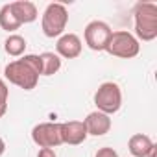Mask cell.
<instances>
[{
  "instance_id": "1",
  "label": "cell",
  "mask_w": 157,
  "mask_h": 157,
  "mask_svg": "<svg viewBox=\"0 0 157 157\" xmlns=\"http://www.w3.org/2000/svg\"><path fill=\"white\" fill-rule=\"evenodd\" d=\"M6 80L24 91H32L39 83L41 76V59L37 54H24L21 59H15L4 68Z\"/></svg>"
},
{
  "instance_id": "2",
  "label": "cell",
  "mask_w": 157,
  "mask_h": 157,
  "mask_svg": "<svg viewBox=\"0 0 157 157\" xmlns=\"http://www.w3.org/2000/svg\"><path fill=\"white\" fill-rule=\"evenodd\" d=\"M135 21V39L150 43L157 37V4L153 2H139L133 8Z\"/></svg>"
},
{
  "instance_id": "3",
  "label": "cell",
  "mask_w": 157,
  "mask_h": 157,
  "mask_svg": "<svg viewBox=\"0 0 157 157\" xmlns=\"http://www.w3.org/2000/svg\"><path fill=\"white\" fill-rule=\"evenodd\" d=\"M68 24V11L63 4L59 2H52L46 6L43 17H41V28L43 33L48 39L54 37H61L65 33V28Z\"/></svg>"
},
{
  "instance_id": "4",
  "label": "cell",
  "mask_w": 157,
  "mask_h": 157,
  "mask_svg": "<svg viewBox=\"0 0 157 157\" xmlns=\"http://www.w3.org/2000/svg\"><path fill=\"white\" fill-rule=\"evenodd\" d=\"M105 52L115 56V57H122V59H131L135 56H139L140 52V43L135 39L133 33L126 32V30H117L111 33Z\"/></svg>"
},
{
  "instance_id": "5",
  "label": "cell",
  "mask_w": 157,
  "mask_h": 157,
  "mask_svg": "<svg viewBox=\"0 0 157 157\" xmlns=\"http://www.w3.org/2000/svg\"><path fill=\"white\" fill-rule=\"evenodd\" d=\"M94 105L96 111L105 115H115L122 107V91L115 82H104L94 93Z\"/></svg>"
},
{
  "instance_id": "6",
  "label": "cell",
  "mask_w": 157,
  "mask_h": 157,
  "mask_svg": "<svg viewBox=\"0 0 157 157\" xmlns=\"http://www.w3.org/2000/svg\"><path fill=\"white\" fill-rule=\"evenodd\" d=\"M32 140L39 148H57L61 140V122H41L32 129Z\"/></svg>"
},
{
  "instance_id": "7",
  "label": "cell",
  "mask_w": 157,
  "mask_h": 157,
  "mask_svg": "<svg viewBox=\"0 0 157 157\" xmlns=\"http://www.w3.org/2000/svg\"><path fill=\"white\" fill-rule=\"evenodd\" d=\"M111 33H113V30H111V26L107 22H104V21H91L85 26V32H83L85 44L91 50H94V52H104Z\"/></svg>"
},
{
  "instance_id": "8",
  "label": "cell",
  "mask_w": 157,
  "mask_h": 157,
  "mask_svg": "<svg viewBox=\"0 0 157 157\" xmlns=\"http://www.w3.org/2000/svg\"><path fill=\"white\" fill-rule=\"evenodd\" d=\"M87 137L89 135H87V128H85L83 120L61 122V140H63V144L78 146V144H83Z\"/></svg>"
},
{
  "instance_id": "9",
  "label": "cell",
  "mask_w": 157,
  "mask_h": 157,
  "mask_svg": "<svg viewBox=\"0 0 157 157\" xmlns=\"http://www.w3.org/2000/svg\"><path fill=\"white\" fill-rule=\"evenodd\" d=\"M83 50V43L76 33H63L61 37H57L56 43V54L59 57L65 59H76Z\"/></svg>"
},
{
  "instance_id": "10",
  "label": "cell",
  "mask_w": 157,
  "mask_h": 157,
  "mask_svg": "<svg viewBox=\"0 0 157 157\" xmlns=\"http://www.w3.org/2000/svg\"><path fill=\"white\" fill-rule=\"evenodd\" d=\"M83 124L87 128V135H93V137H102L105 133L111 131V117L105 115V113H100V111H93L87 115V118H83Z\"/></svg>"
},
{
  "instance_id": "11",
  "label": "cell",
  "mask_w": 157,
  "mask_h": 157,
  "mask_svg": "<svg viewBox=\"0 0 157 157\" xmlns=\"http://www.w3.org/2000/svg\"><path fill=\"white\" fill-rule=\"evenodd\" d=\"M10 6H11V11L21 24H32L39 17L35 4L30 2V0H17V2H11Z\"/></svg>"
},
{
  "instance_id": "12",
  "label": "cell",
  "mask_w": 157,
  "mask_h": 157,
  "mask_svg": "<svg viewBox=\"0 0 157 157\" xmlns=\"http://www.w3.org/2000/svg\"><path fill=\"white\" fill-rule=\"evenodd\" d=\"M153 148V140L144 133H135L128 140V150L133 157H146Z\"/></svg>"
},
{
  "instance_id": "13",
  "label": "cell",
  "mask_w": 157,
  "mask_h": 157,
  "mask_svg": "<svg viewBox=\"0 0 157 157\" xmlns=\"http://www.w3.org/2000/svg\"><path fill=\"white\" fill-rule=\"evenodd\" d=\"M41 59V76H54L61 68V57L54 52H43L39 54Z\"/></svg>"
},
{
  "instance_id": "14",
  "label": "cell",
  "mask_w": 157,
  "mask_h": 157,
  "mask_svg": "<svg viewBox=\"0 0 157 157\" xmlns=\"http://www.w3.org/2000/svg\"><path fill=\"white\" fill-rule=\"evenodd\" d=\"M26 46H28L26 44V39L22 35H19V33H11L4 41V50L11 57H22L24 52H26Z\"/></svg>"
},
{
  "instance_id": "15",
  "label": "cell",
  "mask_w": 157,
  "mask_h": 157,
  "mask_svg": "<svg viewBox=\"0 0 157 157\" xmlns=\"http://www.w3.org/2000/svg\"><path fill=\"white\" fill-rule=\"evenodd\" d=\"M22 24L17 21V17L13 15L11 11V6L10 4H4L2 8H0V28L6 30L8 33H13L15 30H19Z\"/></svg>"
},
{
  "instance_id": "16",
  "label": "cell",
  "mask_w": 157,
  "mask_h": 157,
  "mask_svg": "<svg viewBox=\"0 0 157 157\" xmlns=\"http://www.w3.org/2000/svg\"><path fill=\"white\" fill-rule=\"evenodd\" d=\"M8 98H10V89L4 80H0V118L8 111Z\"/></svg>"
},
{
  "instance_id": "17",
  "label": "cell",
  "mask_w": 157,
  "mask_h": 157,
  "mask_svg": "<svg viewBox=\"0 0 157 157\" xmlns=\"http://www.w3.org/2000/svg\"><path fill=\"white\" fill-rule=\"evenodd\" d=\"M94 157H118V153H117V150H113L109 146H104L94 153Z\"/></svg>"
},
{
  "instance_id": "18",
  "label": "cell",
  "mask_w": 157,
  "mask_h": 157,
  "mask_svg": "<svg viewBox=\"0 0 157 157\" xmlns=\"http://www.w3.org/2000/svg\"><path fill=\"white\" fill-rule=\"evenodd\" d=\"M37 157H57V153L52 148H41L39 153H37Z\"/></svg>"
},
{
  "instance_id": "19",
  "label": "cell",
  "mask_w": 157,
  "mask_h": 157,
  "mask_svg": "<svg viewBox=\"0 0 157 157\" xmlns=\"http://www.w3.org/2000/svg\"><path fill=\"white\" fill-rule=\"evenodd\" d=\"M4 151H6V142H4V139L0 137V157L4 155Z\"/></svg>"
},
{
  "instance_id": "20",
  "label": "cell",
  "mask_w": 157,
  "mask_h": 157,
  "mask_svg": "<svg viewBox=\"0 0 157 157\" xmlns=\"http://www.w3.org/2000/svg\"><path fill=\"white\" fill-rule=\"evenodd\" d=\"M146 157H157V146H155V144H153V148L150 150V153H148Z\"/></svg>"
}]
</instances>
